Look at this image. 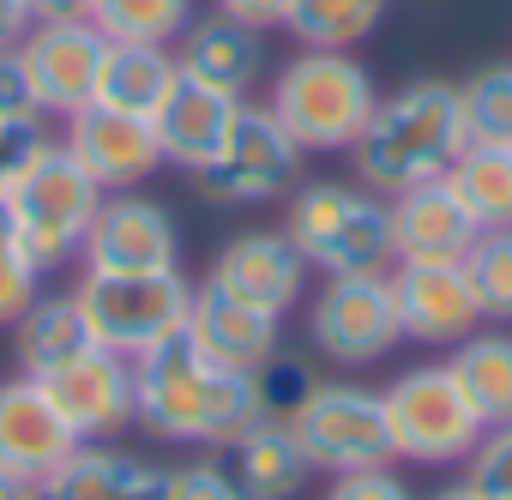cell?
Here are the masks:
<instances>
[{
    "instance_id": "6da1fadb",
    "label": "cell",
    "mask_w": 512,
    "mask_h": 500,
    "mask_svg": "<svg viewBox=\"0 0 512 500\" xmlns=\"http://www.w3.org/2000/svg\"><path fill=\"white\" fill-rule=\"evenodd\" d=\"M260 422L253 374L217 368L193 350L187 326L133 356V428L175 446H229L241 428Z\"/></svg>"
},
{
    "instance_id": "7a4b0ae2",
    "label": "cell",
    "mask_w": 512,
    "mask_h": 500,
    "mask_svg": "<svg viewBox=\"0 0 512 500\" xmlns=\"http://www.w3.org/2000/svg\"><path fill=\"white\" fill-rule=\"evenodd\" d=\"M464 109H458V85L446 79H416L392 97H380L368 133L356 139V181L374 187L380 199L416 187V181H440L458 151H464Z\"/></svg>"
},
{
    "instance_id": "3957f363",
    "label": "cell",
    "mask_w": 512,
    "mask_h": 500,
    "mask_svg": "<svg viewBox=\"0 0 512 500\" xmlns=\"http://www.w3.org/2000/svg\"><path fill=\"white\" fill-rule=\"evenodd\" d=\"M266 109L290 127L302 151H356L380 109V91L350 49H302L278 67Z\"/></svg>"
},
{
    "instance_id": "277c9868",
    "label": "cell",
    "mask_w": 512,
    "mask_h": 500,
    "mask_svg": "<svg viewBox=\"0 0 512 500\" xmlns=\"http://www.w3.org/2000/svg\"><path fill=\"white\" fill-rule=\"evenodd\" d=\"M284 235L296 241V254L320 278H362V272H392V223L386 199L374 187H344V181H308L290 193Z\"/></svg>"
},
{
    "instance_id": "5b68a950",
    "label": "cell",
    "mask_w": 512,
    "mask_h": 500,
    "mask_svg": "<svg viewBox=\"0 0 512 500\" xmlns=\"http://www.w3.org/2000/svg\"><path fill=\"white\" fill-rule=\"evenodd\" d=\"M97 205H103L97 175H91L61 139H43V151H37V157L19 169V181L7 187V217H13L25 254L37 260L43 278L79 260Z\"/></svg>"
},
{
    "instance_id": "8992f818",
    "label": "cell",
    "mask_w": 512,
    "mask_h": 500,
    "mask_svg": "<svg viewBox=\"0 0 512 500\" xmlns=\"http://www.w3.org/2000/svg\"><path fill=\"white\" fill-rule=\"evenodd\" d=\"M380 398H386L392 446H398L404 464H464V458L476 452V440L488 434V422H482L476 404L464 398L452 362L404 368Z\"/></svg>"
},
{
    "instance_id": "52a82bcc",
    "label": "cell",
    "mask_w": 512,
    "mask_h": 500,
    "mask_svg": "<svg viewBox=\"0 0 512 500\" xmlns=\"http://www.w3.org/2000/svg\"><path fill=\"white\" fill-rule=\"evenodd\" d=\"M73 296H79L97 344L121 350V356H145L151 344L181 332L187 308H193V284L181 278V266H169V272H85Z\"/></svg>"
},
{
    "instance_id": "ba28073f",
    "label": "cell",
    "mask_w": 512,
    "mask_h": 500,
    "mask_svg": "<svg viewBox=\"0 0 512 500\" xmlns=\"http://www.w3.org/2000/svg\"><path fill=\"white\" fill-rule=\"evenodd\" d=\"M290 428H296L308 464L326 470V476L398 464L392 422H386V398L368 392V386H356V380H320L314 398L302 404V416Z\"/></svg>"
},
{
    "instance_id": "9c48e42d",
    "label": "cell",
    "mask_w": 512,
    "mask_h": 500,
    "mask_svg": "<svg viewBox=\"0 0 512 500\" xmlns=\"http://www.w3.org/2000/svg\"><path fill=\"white\" fill-rule=\"evenodd\" d=\"M193 181L211 205H266V199H284L302 181V145L290 139V127L272 109L241 103L223 151Z\"/></svg>"
},
{
    "instance_id": "30bf717a",
    "label": "cell",
    "mask_w": 512,
    "mask_h": 500,
    "mask_svg": "<svg viewBox=\"0 0 512 500\" xmlns=\"http://www.w3.org/2000/svg\"><path fill=\"white\" fill-rule=\"evenodd\" d=\"M308 344L332 368H374L404 344L392 278L362 272V278H326L320 296L308 302Z\"/></svg>"
},
{
    "instance_id": "8fae6325",
    "label": "cell",
    "mask_w": 512,
    "mask_h": 500,
    "mask_svg": "<svg viewBox=\"0 0 512 500\" xmlns=\"http://www.w3.org/2000/svg\"><path fill=\"white\" fill-rule=\"evenodd\" d=\"M79 266L85 272H169L181 266V229L169 217V205L121 187V193H103L91 229H85V247H79Z\"/></svg>"
},
{
    "instance_id": "7c38bea8",
    "label": "cell",
    "mask_w": 512,
    "mask_h": 500,
    "mask_svg": "<svg viewBox=\"0 0 512 500\" xmlns=\"http://www.w3.org/2000/svg\"><path fill=\"white\" fill-rule=\"evenodd\" d=\"M19 55H25V67H31V85H37L43 115L73 121L79 109L97 103V79H103L109 37H103L91 19H31Z\"/></svg>"
},
{
    "instance_id": "4fadbf2b",
    "label": "cell",
    "mask_w": 512,
    "mask_h": 500,
    "mask_svg": "<svg viewBox=\"0 0 512 500\" xmlns=\"http://www.w3.org/2000/svg\"><path fill=\"white\" fill-rule=\"evenodd\" d=\"M79 446H85L79 428L61 416V404L49 398L43 380H31V374L0 380V470L43 488Z\"/></svg>"
},
{
    "instance_id": "5bb4252c",
    "label": "cell",
    "mask_w": 512,
    "mask_h": 500,
    "mask_svg": "<svg viewBox=\"0 0 512 500\" xmlns=\"http://www.w3.org/2000/svg\"><path fill=\"white\" fill-rule=\"evenodd\" d=\"M205 284L284 320L302 302V290H308V260L296 254V241L284 229H247V235L223 241V254L211 260Z\"/></svg>"
},
{
    "instance_id": "9a60e30c",
    "label": "cell",
    "mask_w": 512,
    "mask_h": 500,
    "mask_svg": "<svg viewBox=\"0 0 512 500\" xmlns=\"http://www.w3.org/2000/svg\"><path fill=\"white\" fill-rule=\"evenodd\" d=\"M386 278H392L398 326H404L410 344L452 350V344H464V338L482 326V308H476V290H470V278H464V260H458V266L398 260Z\"/></svg>"
},
{
    "instance_id": "2e32d148",
    "label": "cell",
    "mask_w": 512,
    "mask_h": 500,
    "mask_svg": "<svg viewBox=\"0 0 512 500\" xmlns=\"http://www.w3.org/2000/svg\"><path fill=\"white\" fill-rule=\"evenodd\" d=\"M386 223H392V254L398 260H422V266H458L476 247V235H482L446 175L392 193L386 199Z\"/></svg>"
},
{
    "instance_id": "e0dca14e",
    "label": "cell",
    "mask_w": 512,
    "mask_h": 500,
    "mask_svg": "<svg viewBox=\"0 0 512 500\" xmlns=\"http://www.w3.org/2000/svg\"><path fill=\"white\" fill-rule=\"evenodd\" d=\"M43 386L61 404V416L79 428V440H109V434L133 428V356H121V350L91 344L67 368L43 374Z\"/></svg>"
},
{
    "instance_id": "ac0fdd59",
    "label": "cell",
    "mask_w": 512,
    "mask_h": 500,
    "mask_svg": "<svg viewBox=\"0 0 512 500\" xmlns=\"http://www.w3.org/2000/svg\"><path fill=\"white\" fill-rule=\"evenodd\" d=\"M187 338L205 362L217 368H235V374H253L266 368L278 350H284V320L266 314V308H247L211 284H193V308H187Z\"/></svg>"
},
{
    "instance_id": "d6986e66",
    "label": "cell",
    "mask_w": 512,
    "mask_h": 500,
    "mask_svg": "<svg viewBox=\"0 0 512 500\" xmlns=\"http://www.w3.org/2000/svg\"><path fill=\"white\" fill-rule=\"evenodd\" d=\"M241 103H247V97H229V91H217V85H205V79H193V73H175L163 109L151 115V133H157L163 163L199 175V169L223 151V139H229Z\"/></svg>"
},
{
    "instance_id": "ffe728a7",
    "label": "cell",
    "mask_w": 512,
    "mask_h": 500,
    "mask_svg": "<svg viewBox=\"0 0 512 500\" xmlns=\"http://www.w3.org/2000/svg\"><path fill=\"white\" fill-rule=\"evenodd\" d=\"M61 145H67V151L97 175V187H103V193L139 187V181L163 163L151 121H139V115H115V109H103V103L79 109V115L67 121V139H61Z\"/></svg>"
},
{
    "instance_id": "44dd1931",
    "label": "cell",
    "mask_w": 512,
    "mask_h": 500,
    "mask_svg": "<svg viewBox=\"0 0 512 500\" xmlns=\"http://www.w3.org/2000/svg\"><path fill=\"white\" fill-rule=\"evenodd\" d=\"M217 464L241 500H296L314 476L302 440L290 422H253L229 446H217Z\"/></svg>"
},
{
    "instance_id": "7402d4cb",
    "label": "cell",
    "mask_w": 512,
    "mask_h": 500,
    "mask_svg": "<svg viewBox=\"0 0 512 500\" xmlns=\"http://www.w3.org/2000/svg\"><path fill=\"white\" fill-rule=\"evenodd\" d=\"M169 488H175V470L169 464H151V458L121 452V446H103V440H85L43 482L49 500H169Z\"/></svg>"
},
{
    "instance_id": "603a6c76",
    "label": "cell",
    "mask_w": 512,
    "mask_h": 500,
    "mask_svg": "<svg viewBox=\"0 0 512 500\" xmlns=\"http://www.w3.org/2000/svg\"><path fill=\"white\" fill-rule=\"evenodd\" d=\"M181 73L229 91V97H247V85L266 73V31H247L235 19H193L181 31Z\"/></svg>"
},
{
    "instance_id": "cb8c5ba5",
    "label": "cell",
    "mask_w": 512,
    "mask_h": 500,
    "mask_svg": "<svg viewBox=\"0 0 512 500\" xmlns=\"http://www.w3.org/2000/svg\"><path fill=\"white\" fill-rule=\"evenodd\" d=\"M91 344H97V332H91L79 296H37L13 326V356H19V374H31V380L67 368Z\"/></svg>"
},
{
    "instance_id": "d4e9b609",
    "label": "cell",
    "mask_w": 512,
    "mask_h": 500,
    "mask_svg": "<svg viewBox=\"0 0 512 500\" xmlns=\"http://www.w3.org/2000/svg\"><path fill=\"white\" fill-rule=\"evenodd\" d=\"M181 61L169 55V43H109L103 55V79H97V103L115 115H139L151 121L175 85Z\"/></svg>"
},
{
    "instance_id": "484cf974",
    "label": "cell",
    "mask_w": 512,
    "mask_h": 500,
    "mask_svg": "<svg viewBox=\"0 0 512 500\" xmlns=\"http://www.w3.org/2000/svg\"><path fill=\"white\" fill-rule=\"evenodd\" d=\"M452 374L464 386V398L476 404V416L488 428L512 422V332H470L464 344H452Z\"/></svg>"
},
{
    "instance_id": "4316f807",
    "label": "cell",
    "mask_w": 512,
    "mask_h": 500,
    "mask_svg": "<svg viewBox=\"0 0 512 500\" xmlns=\"http://www.w3.org/2000/svg\"><path fill=\"white\" fill-rule=\"evenodd\" d=\"M446 181L476 229H512V145H464Z\"/></svg>"
},
{
    "instance_id": "83f0119b",
    "label": "cell",
    "mask_w": 512,
    "mask_h": 500,
    "mask_svg": "<svg viewBox=\"0 0 512 500\" xmlns=\"http://www.w3.org/2000/svg\"><path fill=\"white\" fill-rule=\"evenodd\" d=\"M380 19H386V0H296L284 31L302 49H356L362 37H374Z\"/></svg>"
},
{
    "instance_id": "f1b7e54d",
    "label": "cell",
    "mask_w": 512,
    "mask_h": 500,
    "mask_svg": "<svg viewBox=\"0 0 512 500\" xmlns=\"http://www.w3.org/2000/svg\"><path fill=\"white\" fill-rule=\"evenodd\" d=\"M91 25L109 43H181L193 0H91Z\"/></svg>"
},
{
    "instance_id": "f546056e",
    "label": "cell",
    "mask_w": 512,
    "mask_h": 500,
    "mask_svg": "<svg viewBox=\"0 0 512 500\" xmlns=\"http://www.w3.org/2000/svg\"><path fill=\"white\" fill-rule=\"evenodd\" d=\"M464 278L476 290L482 326H512V229H482L464 254Z\"/></svg>"
},
{
    "instance_id": "4dcf8cb0",
    "label": "cell",
    "mask_w": 512,
    "mask_h": 500,
    "mask_svg": "<svg viewBox=\"0 0 512 500\" xmlns=\"http://www.w3.org/2000/svg\"><path fill=\"white\" fill-rule=\"evenodd\" d=\"M464 139L470 145H512V67H482L458 85Z\"/></svg>"
},
{
    "instance_id": "1f68e13d",
    "label": "cell",
    "mask_w": 512,
    "mask_h": 500,
    "mask_svg": "<svg viewBox=\"0 0 512 500\" xmlns=\"http://www.w3.org/2000/svg\"><path fill=\"white\" fill-rule=\"evenodd\" d=\"M320 374L302 362V356H272L266 368H253V404H260V422H296L302 404L314 398Z\"/></svg>"
},
{
    "instance_id": "d6a6232c",
    "label": "cell",
    "mask_w": 512,
    "mask_h": 500,
    "mask_svg": "<svg viewBox=\"0 0 512 500\" xmlns=\"http://www.w3.org/2000/svg\"><path fill=\"white\" fill-rule=\"evenodd\" d=\"M43 296V272L25 254V241L7 217V199H0V326H19V314Z\"/></svg>"
},
{
    "instance_id": "836d02e7",
    "label": "cell",
    "mask_w": 512,
    "mask_h": 500,
    "mask_svg": "<svg viewBox=\"0 0 512 500\" xmlns=\"http://www.w3.org/2000/svg\"><path fill=\"white\" fill-rule=\"evenodd\" d=\"M464 482L482 500H512V422L506 428H488L476 440V452L464 458Z\"/></svg>"
},
{
    "instance_id": "e575fe53",
    "label": "cell",
    "mask_w": 512,
    "mask_h": 500,
    "mask_svg": "<svg viewBox=\"0 0 512 500\" xmlns=\"http://www.w3.org/2000/svg\"><path fill=\"white\" fill-rule=\"evenodd\" d=\"M0 121H43L37 85H31V67L19 49H0Z\"/></svg>"
},
{
    "instance_id": "d590c367",
    "label": "cell",
    "mask_w": 512,
    "mask_h": 500,
    "mask_svg": "<svg viewBox=\"0 0 512 500\" xmlns=\"http://www.w3.org/2000/svg\"><path fill=\"white\" fill-rule=\"evenodd\" d=\"M326 500H416V494H410V482L392 464H380V470H344V476H332Z\"/></svg>"
},
{
    "instance_id": "8d00e7d4",
    "label": "cell",
    "mask_w": 512,
    "mask_h": 500,
    "mask_svg": "<svg viewBox=\"0 0 512 500\" xmlns=\"http://www.w3.org/2000/svg\"><path fill=\"white\" fill-rule=\"evenodd\" d=\"M43 121H0V199H7V187L19 181V169L43 151Z\"/></svg>"
},
{
    "instance_id": "74e56055",
    "label": "cell",
    "mask_w": 512,
    "mask_h": 500,
    "mask_svg": "<svg viewBox=\"0 0 512 500\" xmlns=\"http://www.w3.org/2000/svg\"><path fill=\"white\" fill-rule=\"evenodd\" d=\"M169 500H241V494L229 488L223 464L211 458V464H187V470H175V488H169Z\"/></svg>"
},
{
    "instance_id": "f35d334b",
    "label": "cell",
    "mask_w": 512,
    "mask_h": 500,
    "mask_svg": "<svg viewBox=\"0 0 512 500\" xmlns=\"http://www.w3.org/2000/svg\"><path fill=\"white\" fill-rule=\"evenodd\" d=\"M290 7H296V0H217V13L235 19V25H247V31H284Z\"/></svg>"
},
{
    "instance_id": "ab89813d",
    "label": "cell",
    "mask_w": 512,
    "mask_h": 500,
    "mask_svg": "<svg viewBox=\"0 0 512 500\" xmlns=\"http://www.w3.org/2000/svg\"><path fill=\"white\" fill-rule=\"evenodd\" d=\"M31 31V7H19V0H0V49H19Z\"/></svg>"
},
{
    "instance_id": "60d3db41",
    "label": "cell",
    "mask_w": 512,
    "mask_h": 500,
    "mask_svg": "<svg viewBox=\"0 0 512 500\" xmlns=\"http://www.w3.org/2000/svg\"><path fill=\"white\" fill-rule=\"evenodd\" d=\"M31 19H91V0H31Z\"/></svg>"
},
{
    "instance_id": "b9f144b4",
    "label": "cell",
    "mask_w": 512,
    "mask_h": 500,
    "mask_svg": "<svg viewBox=\"0 0 512 500\" xmlns=\"http://www.w3.org/2000/svg\"><path fill=\"white\" fill-rule=\"evenodd\" d=\"M37 494V482H25V476H13V470H0V500H31Z\"/></svg>"
},
{
    "instance_id": "7bdbcfd3",
    "label": "cell",
    "mask_w": 512,
    "mask_h": 500,
    "mask_svg": "<svg viewBox=\"0 0 512 500\" xmlns=\"http://www.w3.org/2000/svg\"><path fill=\"white\" fill-rule=\"evenodd\" d=\"M434 500H482V494H476V488H470V482H452V488H440V494H434Z\"/></svg>"
},
{
    "instance_id": "ee69618b",
    "label": "cell",
    "mask_w": 512,
    "mask_h": 500,
    "mask_svg": "<svg viewBox=\"0 0 512 500\" xmlns=\"http://www.w3.org/2000/svg\"><path fill=\"white\" fill-rule=\"evenodd\" d=\"M31 500H49V494H43V488H37V494H31Z\"/></svg>"
},
{
    "instance_id": "f6af8a7d",
    "label": "cell",
    "mask_w": 512,
    "mask_h": 500,
    "mask_svg": "<svg viewBox=\"0 0 512 500\" xmlns=\"http://www.w3.org/2000/svg\"><path fill=\"white\" fill-rule=\"evenodd\" d=\"M19 7H31V0H19Z\"/></svg>"
}]
</instances>
